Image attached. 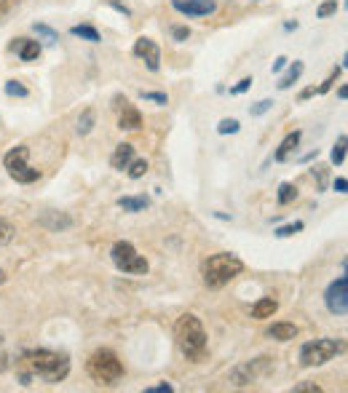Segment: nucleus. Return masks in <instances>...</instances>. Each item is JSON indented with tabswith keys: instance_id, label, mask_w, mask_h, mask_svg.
I'll use <instances>...</instances> for the list:
<instances>
[{
	"instance_id": "a19ab883",
	"label": "nucleus",
	"mask_w": 348,
	"mask_h": 393,
	"mask_svg": "<svg viewBox=\"0 0 348 393\" xmlns=\"http://www.w3.org/2000/svg\"><path fill=\"white\" fill-rule=\"evenodd\" d=\"M284 67H287V56H278L276 62H273V72L284 70Z\"/></svg>"
},
{
	"instance_id": "9d476101",
	"label": "nucleus",
	"mask_w": 348,
	"mask_h": 393,
	"mask_svg": "<svg viewBox=\"0 0 348 393\" xmlns=\"http://www.w3.org/2000/svg\"><path fill=\"white\" fill-rule=\"evenodd\" d=\"M134 56H139V59L148 65L150 72H158V67H161V48H158V43L150 41V38H139V41L134 43Z\"/></svg>"
},
{
	"instance_id": "c756f323",
	"label": "nucleus",
	"mask_w": 348,
	"mask_h": 393,
	"mask_svg": "<svg viewBox=\"0 0 348 393\" xmlns=\"http://www.w3.org/2000/svg\"><path fill=\"white\" fill-rule=\"evenodd\" d=\"M35 32H38L41 38H46L49 43H56V41H59V35H56V32H54L51 27H46V25H35Z\"/></svg>"
},
{
	"instance_id": "412c9836",
	"label": "nucleus",
	"mask_w": 348,
	"mask_h": 393,
	"mask_svg": "<svg viewBox=\"0 0 348 393\" xmlns=\"http://www.w3.org/2000/svg\"><path fill=\"white\" fill-rule=\"evenodd\" d=\"M75 38H84V41L89 43H99V32L94 27H89V25H78V27H72L70 29Z\"/></svg>"
},
{
	"instance_id": "423d86ee",
	"label": "nucleus",
	"mask_w": 348,
	"mask_h": 393,
	"mask_svg": "<svg viewBox=\"0 0 348 393\" xmlns=\"http://www.w3.org/2000/svg\"><path fill=\"white\" fill-rule=\"evenodd\" d=\"M27 153H30L27 145H19V147H14V150H8L6 158H3L8 177L16 180V182H22V185L38 182V177H41V171H38V168H32L27 164Z\"/></svg>"
},
{
	"instance_id": "473e14b6",
	"label": "nucleus",
	"mask_w": 348,
	"mask_h": 393,
	"mask_svg": "<svg viewBox=\"0 0 348 393\" xmlns=\"http://www.w3.org/2000/svg\"><path fill=\"white\" fill-rule=\"evenodd\" d=\"M142 99H148V102H158V105H167L169 102L167 94H158V91H142Z\"/></svg>"
},
{
	"instance_id": "9b49d317",
	"label": "nucleus",
	"mask_w": 348,
	"mask_h": 393,
	"mask_svg": "<svg viewBox=\"0 0 348 393\" xmlns=\"http://www.w3.org/2000/svg\"><path fill=\"white\" fill-rule=\"evenodd\" d=\"M172 8L185 16H209L217 11L214 0H172Z\"/></svg>"
},
{
	"instance_id": "e433bc0d",
	"label": "nucleus",
	"mask_w": 348,
	"mask_h": 393,
	"mask_svg": "<svg viewBox=\"0 0 348 393\" xmlns=\"http://www.w3.org/2000/svg\"><path fill=\"white\" fill-rule=\"evenodd\" d=\"M105 3H110L112 8H115V11H121L124 16H131V8H129L126 3H121V0H105Z\"/></svg>"
},
{
	"instance_id": "c85d7f7f",
	"label": "nucleus",
	"mask_w": 348,
	"mask_h": 393,
	"mask_svg": "<svg viewBox=\"0 0 348 393\" xmlns=\"http://www.w3.org/2000/svg\"><path fill=\"white\" fill-rule=\"evenodd\" d=\"M297 230H303V222L284 225V227H278V230H276V236H278V239H287V236H295Z\"/></svg>"
},
{
	"instance_id": "ea45409f",
	"label": "nucleus",
	"mask_w": 348,
	"mask_h": 393,
	"mask_svg": "<svg viewBox=\"0 0 348 393\" xmlns=\"http://www.w3.org/2000/svg\"><path fill=\"white\" fill-rule=\"evenodd\" d=\"M164 391H172V385L169 382H161V385H155V388H148V393H164Z\"/></svg>"
},
{
	"instance_id": "a878e982",
	"label": "nucleus",
	"mask_w": 348,
	"mask_h": 393,
	"mask_svg": "<svg viewBox=\"0 0 348 393\" xmlns=\"http://www.w3.org/2000/svg\"><path fill=\"white\" fill-rule=\"evenodd\" d=\"M6 94H8V97H27L30 91H27V86L16 84V81H8V84H6Z\"/></svg>"
},
{
	"instance_id": "6ab92c4d",
	"label": "nucleus",
	"mask_w": 348,
	"mask_h": 393,
	"mask_svg": "<svg viewBox=\"0 0 348 393\" xmlns=\"http://www.w3.org/2000/svg\"><path fill=\"white\" fill-rule=\"evenodd\" d=\"M303 75V62H297L295 59L292 65H290V70L281 75V81H278V88H290L292 84H297V78Z\"/></svg>"
},
{
	"instance_id": "4c0bfd02",
	"label": "nucleus",
	"mask_w": 348,
	"mask_h": 393,
	"mask_svg": "<svg viewBox=\"0 0 348 393\" xmlns=\"http://www.w3.org/2000/svg\"><path fill=\"white\" fill-rule=\"evenodd\" d=\"M172 35H174V41H188V38H191V29H188V27H174V29H172Z\"/></svg>"
},
{
	"instance_id": "4468645a",
	"label": "nucleus",
	"mask_w": 348,
	"mask_h": 393,
	"mask_svg": "<svg viewBox=\"0 0 348 393\" xmlns=\"http://www.w3.org/2000/svg\"><path fill=\"white\" fill-rule=\"evenodd\" d=\"M278 310L276 297H263L252 305V319H273V313Z\"/></svg>"
},
{
	"instance_id": "dca6fc26",
	"label": "nucleus",
	"mask_w": 348,
	"mask_h": 393,
	"mask_svg": "<svg viewBox=\"0 0 348 393\" xmlns=\"http://www.w3.org/2000/svg\"><path fill=\"white\" fill-rule=\"evenodd\" d=\"M268 335L273 337V340H278V342H290V340H295L297 337V326L290 321H278L273 324L271 329H268Z\"/></svg>"
},
{
	"instance_id": "f8f14e48",
	"label": "nucleus",
	"mask_w": 348,
	"mask_h": 393,
	"mask_svg": "<svg viewBox=\"0 0 348 393\" xmlns=\"http://www.w3.org/2000/svg\"><path fill=\"white\" fill-rule=\"evenodd\" d=\"M112 102H115V107L121 110V115H118V128H124V131H137V128L142 126V115H139L137 107H131L124 97H115Z\"/></svg>"
},
{
	"instance_id": "aec40b11",
	"label": "nucleus",
	"mask_w": 348,
	"mask_h": 393,
	"mask_svg": "<svg viewBox=\"0 0 348 393\" xmlns=\"http://www.w3.org/2000/svg\"><path fill=\"white\" fill-rule=\"evenodd\" d=\"M118 206L124 211H145L148 209V198H131V196H126V198H118Z\"/></svg>"
},
{
	"instance_id": "1a4fd4ad",
	"label": "nucleus",
	"mask_w": 348,
	"mask_h": 393,
	"mask_svg": "<svg viewBox=\"0 0 348 393\" xmlns=\"http://www.w3.org/2000/svg\"><path fill=\"white\" fill-rule=\"evenodd\" d=\"M268 366H271V359L247 361V364H241L238 369H233V382H236V385H250V382H254L257 378H263L265 372H268Z\"/></svg>"
},
{
	"instance_id": "f3484780",
	"label": "nucleus",
	"mask_w": 348,
	"mask_h": 393,
	"mask_svg": "<svg viewBox=\"0 0 348 393\" xmlns=\"http://www.w3.org/2000/svg\"><path fill=\"white\" fill-rule=\"evenodd\" d=\"M41 225L49 227V230H65V227L72 225V220H70L67 214H59V211H46L41 217Z\"/></svg>"
},
{
	"instance_id": "0eeeda50",
	"label": "nucleus",
	"mask_w": 348,
	"mask_h": 393,
	"mask_svg": "<svg viewBox=\"0 0 348 393\" xmlns=\"http://www.w3.org/2000/svg\"><path fill=\"white\" fill-rule=\"evenodd\" d=\"M110 257L121 273H131V276H145V273H148V260L139 257L137 249H134L129 241H118V244L112 246Z\"/></svg>"
},
{
	"instance_id": "f03ea898",
	"label": "nucleus",
	"mask_w": 348,
	"mask_h": 393,
	"mask_svg": "<svg viewBox=\"0 0 348 393\" xmlns=\"http://www.w3.org/2000/svg\"><path fill=\"white\" fill-rule=\"evenodd\" d=\"M174 340H177V348H180V353L188 361H193V364L207 361L209 342L207 332H204V324H201L198 316H193V313L180 316L177 324H174Z\"/></svg>"
},
{
	"instance_id": "b1692460",
	"label": "nucleus",
	"mask_w": 348,
	"mask_h": 393,
	"mask_svg": "<svg viewBox=\"0 0 348 393\" xmlns=\"http://www.w3.org/2000/svg\"><path fill=\"white\" fill-rule=\"evenodd\" d=\"M94 126V110H86L81 118H78V134H89Z\"/></svg>"
},
{
	"instance_id": "ddd939ff",
	"label": "nucleus",
	"mask_w": 348,
	"mask_h": 393,
	"mask_svg": "<svg viewBox=\"0 0 348 393\" xmlns=\"http://www.w3.org/2000/svg\"><path fill=\"white\" fill-rule=\"evenodd\" d=\"M14 48L16 54H19V59L22 62H35L38 56H41V43L38 41H30V38H19V41H14Z\"/></svg>"
},
{
	"instance_id": "5701e85b",
	"label": "nucleus",
	"mask_w": 348,
	"mask_h": 393,
	"mask_svg": "<svg viewBox=\"0 0 348 393\" xmlns=\"http://www.w3.org/2000/svg\"><path fill=\"white\" fill-rule=\"evenodd\" d=\"M346 137H340V140L335 142V147H333V164L335 166H340L343 161H346Z\"/></svg>"
},
{
	"instance_id": "4be33fe9",
	"label": "nucleus",
	"mask_w": 348,
	"mask_h": 393,
	"mask_svg": "<svg viewBox=\"0 0 348 393\" xmlns=\"http://www.w3.org/2000/svg\"><path fill=\"white\" fill-rule=\"evenodd\" d=\"M295 198H297V190H295V185L284 182L281 187H278V204L281 206H287V204H292Z\"/></svg>"
},
{
	"instance_id": "72a5a7b5",
	"label": "nucleus",
	"mask_w": 348,
	"mask_h": 393,
	"mask_svg": "<svg viewBox=\"0 0 348 393\" xmlns=\"http://www.w3.org/2000/svg\"><path fill=\"white\" fill-rule=\"evenodd\" d=\"M271 107H273V102H271V99H263V102H257V105H254L250 112H252V115H263V112H268Z\"/></svg>"
},
{
	"instance_id": "c03bdc74",
	"label": "nucleus",
	"mask_w": 348,
	"mask_h": 393,
	"mask_svg": "<svg viewBox=\"0 0 348 393\" xmlns=\"http://www.w3.org/2000/svg\"><path fill=\"white\" fill-rule=\"evenodd\" d=\"M0 342H3V335H0Z\"/></svg>"
},
{
	"instance_id": "2f4dec72",
	"label": "nucleus",
	"mask_w": 348,
	"mask_h": 393,
	"mask_svg": "<svg viewBox=\"0 0 348 393\" xmlns=\"http://www.w3.org/2000/svg\"><path fill=\"white\" fill-rule=\"evenodd\" d=\"M16 3H19V0H0V22L11 14V11H14Z\"/></svg>"
},
{
	"instance_id": "6e6552de",
	"label": "nucleus",
	"mask_w": 348,
	"mask_h": 393,
	"mask_svg": "<svg viewBox=\"0 0 348 393\" xmlns=\"http://www.w3.org/2000/svg\"><path fill=\"white\" fill-rule=\"evenodd\" d=\"M324 302H327V310H330L333 316H346L348 313V281H346V276L335 279L333 284L327 286Z\"/></svg>"
},
{
	"instance_id": "39448f33",
	"label": "nucleus",
	"mask_w": 348,
	"mask_h": 393,
	"mask_svg": "<svg viewBox=\"0 0 348 393\" xmlns=\"http://www.w3.org/2000/svg\"><path fill=\"white\" fill-rule=\"evenodd\" d=\"M346 351V342L343 340H335V337H321V340H311L300 348V364L303 366H321L327 361H333L335 356Z\"/></svg>"
},
{
	"instance_id": "2eb2a0df",
	"label": "nucleus",
	"mask_w": 348,
	"mask_h": 393,
	"mask_svg": "<svg viewBox=\"0 0 348 393\" xmlns=\"http://www.w3.org/2000/svg\"><path fill=\"white\" fill-rule=\"evenodd\" d=\"M131 161H134V147L124 142V145H118V147H115V153H112V158H110V166L118 168V171H124Z\"/></svg>"
},
{
	"instance_id": "20e7f679",
	"label": "nucleus",
	"mask_w": 348,
	"mask_h": 393,
	"mask_svg": "<svg viewBox=\"0 0 348 393\" xmlns=\"http://www.w3.org/2000/svg\"><path fill=\"white\" fill-rule=\"evenodd\" d=\"M86 372L99 385H115L118 380L124 378V361L112 351L102 348V351L91 353V359L86 361Z\"/></svg>"
},
{
	"instance_id": "bb28decb",
	"label": "nucleus",
	"mask_w": 348,
	"mask_h": 393,
	"mask_svg": "<svg viewBox=\"0 0 348 393\" xmlns=\"http://www.w3.org/2000/svg\"><path fill=\"white\" fill-rule=\"evenodd\" d=\"M11 239H14V227H11V222H6L0 217V244H8Z\"/></svg>"
},
{
	"instance_id": "7c9ffc66",
	"label": "nucleus",
	"mask_w": 348,
	"mask_h": 393,
	"mask_svg": "<svg viewBox=\"0 0 348 393\" xmlns=\"http://www.w3.org/2000/svg\"><path fill=\"white\" fill-rule=\"evenodd\" d=\"M335 11H337V0H327V3H321L319 19H327V16H333Z\"/></svg>"
},
{
	"instance_id": "79ce46f5",
	"label": "nucleus",
	"mask_w": 348,
	"mask_h": 393,
	"mask_svg": "<svg viewBox=\"0 0 348 393\" xmlns=\"http://www.w3.org/2000/svg\"><path fill=\"white\" fill-rule=\"evenodd\" d=\"M346 187H348V182L343 180V177H340V180H335V190H337V193H346Z\"/></svg>"
},
{
	"instance_id": "a211bd4d",
	"label": "nucleus",
	"mask_w": 348,
	"mask_h": 393,
	"mask_svg": "<svg viewBox=\"0 0 348 393\" xmlns=\"http://www.w3.org/2000/svg\"><path fill=\"white\" fill-rule=\"evenodd\" d=\"M300 145V131H292V134H287L284 137V142L278 145V150H276V161H287L290 155H292V150Z\"/></svg>"
},
{
	"instance_id": "f704fd0d",
	"label": "nucleus",
	"mask_w": 348,
	"mask_h": 393,
	"mask_svg": "<svg viewBox=\"0 0 348 393\" xmlns=\"http://www.w3.org/2000/svg\"><path fill=\"white\" fill-rule=\"evenodd\" d=\"M319 393L321 391V385H316V382H300V385H295V393Z\"/></svg>"
},
{
	"instance_id": "393cba45",
	"label": "nucleus",
	"mask_w": 348,
	"mask_h": 393,
	"mask_svg": "<svg viewBox=\"0 0 348 393\" xmlns=\"http://www.w3.org/2000/svg\"><path fill=\"white\" fill-rule=\"evenodd\" d=\"M126 168H129V177H131V180H139V177H145V171H148V161H131Z\"/></svg>"
},
{
	"instance_id": "37998d69",
	"label": "nucleus",
	"mask_w": 348,
	"mask_h": 393,
	"mask_svg": "<svg viewBox=\"0 0 348 393\" xmlns=\"http://www.w3.org/2000/svg\"><path fill=\"white\" fill-rule=\"evenodd\" d=\"M3 281H6V273H3V270H0V284H3Z\"/></svg>"
},
{
	"instance_id": "c9c22d12",
	"label": "nucleus",
	"mask_w": 348,
	"mask_h": 393,
	"mask_svg": "<svg viewBox=\"0 0 348 393\" xmlns=\"http://www.w3.org/2000/svg\"><path fill=\"white\" fill-rule=\"evenodd\" d=\"M340 70H343V67H337V70H333V75H330V78H327V81H324V84L319 86V94H324V91H330V86H333L335 81H337V75H340Z\"/></svg>"
},
{
	"instance_id": "58836bf2",
	"label": "nucleus",
	"mask_w": 348,
	"mask_h": 393,
	"mask_svg": "<svg viewBox=\"0 0 348 393\" xmlns=\"http://www.w3.org/2000/svg\"><path fill=\"white\" fill-rule=\"evenodd\" d=\"M252 86V78H244V81H241V84L238 86H233V88H231V94H244V91H247V88H250Z\"/></svg>"
},
{
	"instance_id": "7ed1b4c3",
	"label": "nucleus",
	"mask_w": 348,
	"mask_h": 393,
	"mask_svg": "<svg viewBox=\"0 0 348 393\" xmlns=\"http://www.w3.org/2000/svg\"><path fill=\"white\" fill-rule=\"evenodd\" d=\"M241 270H244V262L238 260L236 254L220 252L212 254L207 262L201 265V276H204V284H207L209 289H223L225 284H231Z\"/></svg>"
},
{
	"instance_id": "f257e3e1",
	"label": "nucleus",
	"mask_w": 348,
	"mask_h": 393,
	"mask_svg": "<svg viewBox=\"0 0 348 393\" xmlns=\"http://www.w3.org/2000/svg\"><path fill=\"white\" fill-rule=\"evenodd\" d=\"M16 372H19L22 385H30L32 380H43V382L54 385L70 375V359L65 353L46 351V348L25 351L16 359Z\"/></svg>"
},
{
	"instance_id": "cd10ccee",
	"label": "nucleus",
	"mask_w": 348,
	"mask_h": 393,
	"mask_svg": "<svg viewBox=\"0 0 348 393\" xmlns=\"http://www.w3.org/2000/svg\"><path fill=\"white\" fill-rule=\"evenodd\" d=\"M217 131H220V134H236V131H238V121H236V118H225V121H220Z\"/></svg>"
}]
</instances>
